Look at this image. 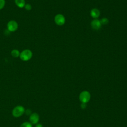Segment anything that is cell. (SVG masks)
I'll return each mask as SVG.
<instances>
[{
	"label": "cell",
	"instance_id": "6da1fadb",
	"mask_svg": "<svg viewBox=\"0 0 127 127\" xmlns=\"http://www.w3.org/2000/svg\"><path fill=\"white\" fill-rule=\"evenodd\" d=\"M19 57L23 61H29L32 57V52L28 49L24 50L20 53Z\"/></svg>",
	"mask_w": 127,
	"mask_h": 127
},
{
	"label": "cell",
	"instance_id": "9a60e30c",
	"mask_svg": "<svg viewBox=\"0 0 127 127\" xmlns=\"http://www.w3.org/2000/svg\"><path fill=\"white\" fill-rule=\"evenodd\" d=\"M87 106V105H86V103H81V104H80V107H81V108L82 109H84L86 108Z\"/></svg>",
	"mask_w": 127,
	"mask_h": 127
},
{
	"label": "cell",
	"instance_id": "9c48e42d",
	"mask_svg": "<svg viewBox=\"0 0 127 127\" xmlns=\"http://www.w3.org/2000/svg\"><path fill=\"white\" fill-rule=\"evenodd\" d=\"M14 2L16 5L19 8H22L25 5V0H14Z\"/></svg>",
	"mask_w": 127,
	"mask_h": 127
},
{
	"label": "cell",
	"instance_id": "2e32d148",
	"mask_svg": "<svg viewBox=\"0 0 127 127\" xmlns=\"http://www.w3.org/2000/svg\"><path fill=\"white\" fill-rule=\"evenodd\" d=\"M25 113L26 114V115L29 116L31 115V111L30 109H27L26 111H25Z\"/></svg>",
	"mask_w": 127,
	"mask_h": 127
},
{
	"label": "cell",
	"instance_id": "e0dca14e",
	"mask_svg": "<svg viewBox=\"0 0 127 127\" xmlns=\"http://www.w3.org/2000/svg\"><path fill=\"white\" fill-rule=\"evenodd\" d=\"M36 127H43V126L40 124H37L36 125Z\"/></svg>",
	"mask_w": 127,
	"mask_h": 127
},
{
	"label": "cell",
	"instance_id": "ba28073f",
	"mask_svg": "<svg viewBox=\"0 0 127 127\" xmlns=\"http://www.w3.org/2000/svg\"><path fill=\"white\" fill-rule=\"evenodd\" d=\"M90 15L93 18L96 19L100 15V11L97 8H93L90 11Z\"/></svg>",
	"mask_w": 127,
	"mask_h": 127
},
{
	"label": "cell",
	"instance_id": "7a4b0ae2",
	"mask_svg": "<svg viewBox=\"0 0 127 127\" xmlns=\"http://www.w3.org/2000/svg\"><path fill=\"white\" fill-rule=\"evenodd\" d=\"M25 113V109L22 106H17L13 109L12 111V115L14 117H19Z\"/></svg>",
	"mask_w": 127,
	"mask_h": 127
},
{
	"label": "cell",
	"instance_id": "30bf717a",
	"mask_svg": "<svg viewBox=\"0 0 127 127\" xmlns=\"http://www.w3.org/2000/svg\"><path fill=\"white\" fill-rule=\"evenodd\" d=\"M11 55L14 58H17L20 55V52L18 50L16 49H14L11 51Z\"/></svg>",
	"mask_w": 127,
	"mask_h": 127
},
{
	"label": "cell",
	"instance_id": "8992f818",
	"mask_svg": "<svg viewBox=\"0 0 127 127\" xmlns=\"http://www.w3.org/2000/svg\"><path fill=\"white\" fill-rule=\"evenodd\" d=\"M29 120L31 124H37L39 121V116L36 113H32L30 116Z\"/></svg>",
	"mask_w": 127,
	"mask_h": 127
},
{
	"label": "cell",
	"instance_id": "5b68a950",
	"mask_svg": "<svg viewBox=\"0 0 127 127\" xmlns=\"http://www.w3.org/2000/svg\"><path fill=\"white\" fill-rule=\"evenodd\" d=\"M54 20L55 23L59 26H62L64 25L65 21L64 17L61 14H58L56 15L55 17Z\"/></svg>",
	"mask_w": 127,
	"mask_h": 127
},
{
	"label": "cell",
	"instance_id": "8fae6325",
	"mask_svg": "<svg viewBox=\"0 0 127 127\" xmlns=\"http://www.w3.org/2000/svg\"><path fill=\"white\" fill-rule=\"evenodd\" d=\"M20 127H32V124L29 122H24L20 126Z\"/></svg>",
	"mask_w": 127,
	"mask_h": 127
},
{
	"label": "cell",
	"instance_id": "7c38bea8",
	"mask_svg": "<svg viewBox=\"0 0 127 127\" xmlns=\"http://www.w3.org/2000/svg\"><path fill=\"white\" fill-rule=\"evenodd\" d=\"M100 21L101 24H107L109 22V20L107 18H103Z\"/></svg>",
	"mask_w": 127,
	"mask_h": 127
},
{
	"label": "cell",
	"instance_id": "4fadbf2b",
	"mask_svg": "<svg viewBox=\"0 0 127 127\" xmlns=\"http://www.w3.org/2000/svg\"><path fill=\"white\" fill-rule=\"evenodd\" d=\"M5 5V0H0V10L2 9Z\"/></svg>",
	"mask_w": 127,
	"mask_h": 127
},
{
	"label": "cell",
	"instance_id": "277c9868",
	"mask_svg": "<svg viewBox=\"0 0 127 127\" xmlns=\"http://www.w3.org/2000/svg\"><path fill=\"white\" fill-rule=\"evenodd\" d=\"M7 28L9 31H15L18 28V24L14 20H10L8 22L7 24Z\"/></svg>",
	"mask_w": 127,
	"mask_h": 127
},
{
	"label": "cell",
	"instance_id": "3957f363",
	"mask_svg": "<svg viewBox=\"0 0 127 127\" xmlns=\"http://www.w3.org/2000/svg\"><path fill=\"white\" fill-rule=\"evenodd\" d=\"M79 98L81 103H87L90 99V94L87 91H83L80 93Z\"/></svg>",
	"mask_w": 127,
	"mask_h": 127
},
{
	"label": "cell",
	"instance_id": "52a82bcc",
	"mask_svg": "<svg viewBox=\"0 0 127 127\" xmlns=\"http://www.w3.org/2000/svg\"><path fill=\"white\" fill-rule=\"evenodd\" d=\"M91 26L93 29L97 30H99L101 28V23L100 20L97 19H95L92 21L91 23Z\"/></svg>",
	"mask_w": 127,
	"mask_h": 127
},
{
	"label": "cell",
	"instance_id": "5bb4252c",
	"mask_svg": "<svg viewBox=\"0 0 127 127\" xmlns=\"http://www.w3.org/2000/svg\"><path fill=\"white\" fill-rule=\"evenodd\" d=\"M25 7V8L27 10H30L31 9H32V6H31V5L30 4H29V3H27L24 6Z\"/></svg>",
	"mask_w": 127,
	"mask_h": 127
}]
</instances>
